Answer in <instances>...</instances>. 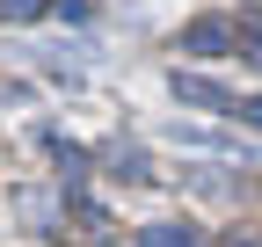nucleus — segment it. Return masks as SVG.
<instances>
[{"label":"nucleus","instance_id":"nucleus-1","mask_svg":"<svg viewBox=\"0 0 262 247\" xmlns=\"http://www.w3.org/2000/svg\"><path fill=\"white\" fill-rule=\"evenodd\" d=\"M233 44H241V15H196L182 29V51H196V58H226Z\"/></svg>","mask_w":262,"mask_h":247},{"label":"nucleus","instance_id":"nucleus-2","mask_svg":"<svg viewBox=\"0 0 262 247\" xmlns=\"http://www.w3.org/2000/svg\"><path fill=\"white\" fill-rule=\"evenodd\" d=\"M175 102H189V109H211V116H233V109H241V102L226 95L219 80H204V73H182V66H175Z\"/></svg>","mask_w":262,"mask_h":247},{"label":"nucleus","instance_id":"nucleus-3","mask_svg":"<svg viewBox=\"0 0 262 247\" xmlns=\"http://www.w3.org/2000/svg\"><path fill=\"white\" fill-rule=\"evenodd\" d=\"M139 247H204V233L182 218H160V226H139Z\"/></svg>","mask_w":262,"mask_h":247},{"label":"nucleus","instance_id":"nucleus-4","mask_svg":"<svg viewBox=\"0 0 262 247\" xmlns=\"http://www.w3.org/2000/svg\"><path fill=\"white\" fill-rule=\"evenodd\" d=\"M241 37H248V66H262V8H241Z\"/></svg>","mask_w":262,"mask_h":247},{"label":"nucleus","instance_id":"nucleus-5","mask_svg":"<svg viewBox=\"0 0 262 247\" xmlns=\"http://www.w3.org/2000/svg\"><path fill=\"white\" fill-rule=\"evenodd\" d=\"M51 8V0H0V15H8V22H37Z\"/></svg>","mask_w":262,"mask_h":247},{"label":"nucleus","instance_id":"nucleus-6","mask_svg":"<svg viewBox=\"0 0 262 247\" xmlns=\"http://www.w3.org/2000/svg\"><path fill=\"white\" fill-rule=\"evenodd\" d=\"M241 116L255 124V131H262V95H255V102H241Z\"/></svg>","mask_w":262,"mask_h":247},{"label":"nucleus","instance_id":"nucleus-7","mask_svg":"<svg viewBox=\"0 0 262 247\" xmlns=\"http://www.w3.org/2000/svg\"><path fill=\"white\" fill-rule=\"evenodd\" d=\"M226 247H262V233H233V240H226Z\"/></svg>","mask_w":262,"mask_h":247}]
</instances>
